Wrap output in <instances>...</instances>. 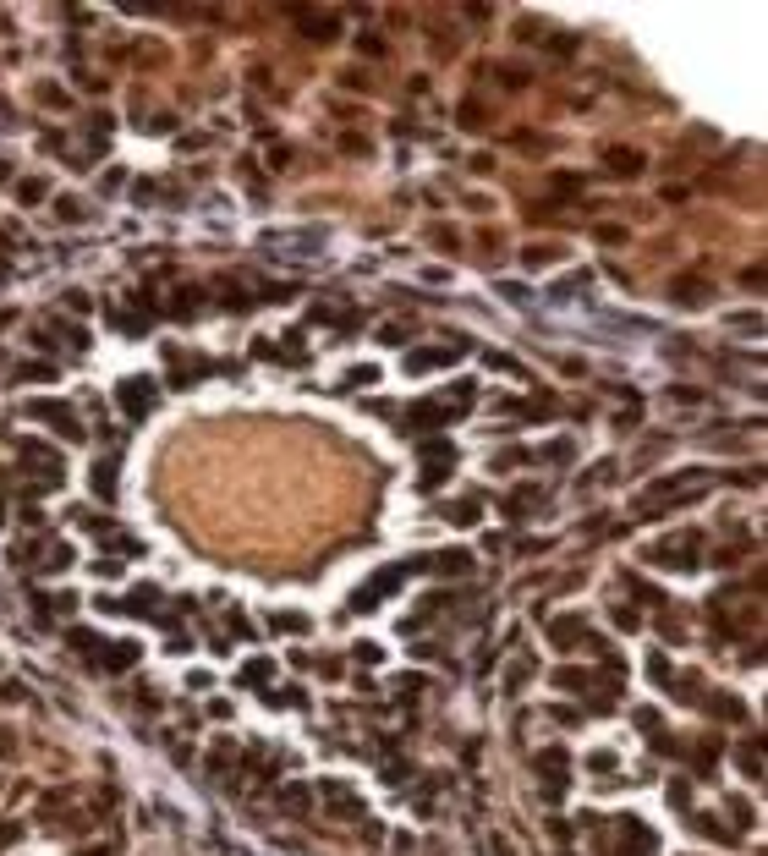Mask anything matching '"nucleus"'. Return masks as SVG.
Returning <instances> with one entry per match:
<instances>
[{
	"mask_svg": "<svg viewBox=\"0 0 768 856\" xmlns=\"http://www.w3.org/2000/svg\"><path fill=\"white\" fill-rule=\"evenodd\" d=\"M242 675H247V681H269V675H274V665H269V659H252V665L242 669Z\"/></svg>",
	"mask_w": 768,
	"mask_h": 856,
	"instance_id": "obj_18",
	"label": "nucleus"
},
{
	"mask_svg": "<svg viewBox=\"0 0 768 856\" xmlns=\"http://www.w3.org/2000/svg\"><path fill=\"white\" fill-rule=\"evenodd\" d=\"M555 192H560V198H577V192H581V176H555Z\"/></svg>",
	"mask_w": 768,
	"mask_h": 856,
	"instance_id": "obj_19",
	"label": "nucleus"
},
{
	"mask_svg": "<svg viewBox=\"0 0 768 856\" xmlns=\"http://www.w3.org/2000/svg\"><path fill=\"white\" fill-rule=\"evenodd\" d=\"M44 192H50V187H44L39 176H28V182H22V187H17V198H22V204H39Z\"/></svg>",
	"mask_w": 768,
	"mask_h": 856,
	"instance_id": "obj_14",
	"label": "nucleus"
},
{
	"mask_svg": "<svg viewBox=\"0 0 768 856\" xmlns=\"http://www.w3.org/2000/svg\"><path fill=\"white\" fill-rule=\"evenodd\" d=\"M609 170H615V176H637V170H642V154H637V148H609Z\"/></svg>",
	"mask_w": 768,
	"mask_h": 856,
	"instance_id": "obj_7",
	"label": "nucleus"
},
{
	"mask_svg": "<svg viewBox=\"0 0 768 856\" xmlns=\"http://www.w3.org/2000/svg\"><path fill=\"white\" fill-rule=\"evenodd\" d=\"M28 412H33L39 423H50V428H61L66 439H83V423H77V412H72L66 401H33Z\"/></svg>",
	"mask_w": 768,
	"mask_h": 856,
	"instance_id": "obj_1",
	"label": "nucleus"
},
{
	"mask_svg": "<svg viewBox=\"0 0 768 856\" xmlns=\"http://www.w3.org/2000/svg\"><path fill=\"white\" fill-rule=\"evenodd\" d=\"M450 516H456L461 527H472V522H478V505H456V511H450Z\"/></svg>",
	"mask_w": 768,
	"mask_h": 856,
	"instance_id": "obj_22",
	"label": "nucleus"
},
{
	"mask_svg": "<svg viewBox=\"0 0 768 856\" xmlns=\"http://www.w3.org/2000/svg\"><path fill=\"white\" fill-rule=\"evenodd\" d=\"M445 418H450V406H445V401H417L412 412H406V428L423 434V428H434V423H445Z\"/></svg>",
	"mask_w": 768,
	"mask_h": 856,
	"instance_id": "obj_6",
	"label": "nucleus"
},
{
	"mask_svg": "<svg viewBox=\"0 0 768 856\" xmlns=\"http://www.w3.org/2000/svg\"><path fill=\"white\" fill-rule=\"evenodd\" d=\"M669 291H675V302H686V308H691V302H703V280H691V274H686V280H675Z\"/></svg>",
	"mask_w": 768,
	"mask_h": 856,
	"instance_id": "obj_9",
	"label": "nucleus"
},
{
	"mask_svg": "<svg viewBox=\"0 0 768 856\" xmlns=\"http://www.w3.org/2000/svg\"><path fill=\"white\" fill-rule=\"evenodd\" d=\"M94 489H99V494H116V461H99V467H94Z\"/></svg>",
	"mask_w": 768,
	"mask_h": 856,
	"instance_id": "obj_12",
	"label": "nucleus"
},
{
	"mask_svg": "<svg viewBox=\"0 0 768 856\" xmlns=\"http://www.w3.org/2000/svg\"><path fill=\"white\" fill-rule=\"evenodd\" d=\"M17 379L22 384H39V379H55V368L50 362H17Z\"/></svg>",
	"mask_w": 768,
	"mask_h": 856,
	"instance_id": "obj_10",
	"label": "nucleus"
},
{
	"mask_svg": "<svg viewBox=\"0 0 768 856\" xmlns=\"http://www.w3.org/2000/svg\"><path fill=\"white\" fill-rule=\"evenodd\" d=\"M461 126H483V110L472 105V99H467V105H461Z\"/></svg>",
	"mask_w": 768,
	"mask_h": 856,
	"instance_id": "obj_21",
	"label": "nucleus"
},
{
	"mask_svg": "<svg viewBox=\"0 0 768 856\" xmlns=\"http://www.w3.org/2000/svg\"><path fill=\"white\" fill-rule=\"evenodd\" d=\"M55 214H61V220H83V204H77V198H55Z\"/></svg>",
	"mask_w": 768,
	"mask_h": 856,
	"instance_id": "obj_17",
	"label": "nucleus"
},
{
	"mask_svg": "<svg viewBox=\"0 0 768 856\" xmlns=\"http://www.w3.org/2000/svg\"><path fill=\"white\" fill-rule=\"evenodd\" d=\"M581 286H587V274H565V280H560V296H571V291H581Z\"/></svg>",
	"mask_w": 768,
	"mask_h": 856,
	"instance_id": "obj_23",
	"label": "nucleus"
},
{
	"mask_svg": "<svg viewBox=\"0 0 768 856\" xmlns=\"http://www.w3.org/2000/svg\"><path fill=\"white\" fill-rule=\"evenodd\" d=\"M291 17L302 22V33H308V39H318V44H330L335 28H340V17H335V11H291Z\"/></svg>",
	"mask_w": 768,
	"mask_h": 856,
	"instance_id": "obj_5",
	"label": "nucleus"
},
{
	"mask_svg": "<svg viewBox=\"0 0 768 856\" xmlns=\"http://www.w3.org/2000/svg\"><path fill=\"white\" fill-rule=\"evenodd\" d=\"M379 340H384V346H406V340H412V330H406V324H384V335H379Z\"/></svg>",
	"mask_w": 768,
	"mask_h": 856,
	"instance_id": "obj_15",
	"label": "nucleus"
},
{
	"mask_svg": "<svg viewBox=\"0 0 768 856\" xmlns=\"http://www.w3.org/2000/svg\"><path fill=\"white\" fill-rule=\"evenodd\" d=\"M406 571H412V565H384V571H379L374 582H368V587H362V593H357L352 604H357V609H374L379 599H384V593H390V587H401V582H406Z\"/></svg>",
	"mask_w": 768,
	"mask_h": 856,
	"instance_id": "obj_3",
	"label": "nucleus"
},
{
	"mask_svg": "<svg viewBox=\"0 0 768 856\" xmlns=\"http://www.w3.org/2000/svg\"><path fill=\"white\" fill-rule=\"evenodd\" d=\"M154 401H160L154 379H126V384H121V412H126V418H143V412H154Z\"/></svg>",
	"mask_w": 768,
	"mask_h": 856,
	"instance_id": "obj_2",
	"label": "nucleus"
},
{
	"mask_svg": "<svg viewBox=\"0 0 768 856\" xmlns=\"http://www.w3.org/2000/svg\"><path fill=\"white\" fill-rule=\"evenodd\" d=\"M543 456H549V461H571V445H565V439H555V445H543Z\"/></svg>",
	"mask_w": 768,
	"mask_h": 856,
	"instance_id": "obj_20",
	"label": "nucleus"
},
{
	"mask_svg": "<svg viewBox=\"0 0 768 856\" xmlns=\"http://www.w3.org/2000/svg\"><path fill=\"white\" fill-rule=\"evenodd\" d=\"M549 50H555V55H571V50H577V39H571V33H560V39H549Z\"/></svg>",
	"mask_w": 768,
	"mask_h": 856,
	"instance_id": "obj_24",
	"label": "nucleus"
},
{
	"mask_svg": "<svg viewBox=\"0 0 768 856\" xmlns=\"http://www.w3.org/2000/svg\"><path fill=\"white\" fill-rule=\"evenodd\" d=\"M555 258H560V248H549V242H543V248H527V269H543V264H555Z\"/></svg>",
	"mask_w": 768,
	"mask_h": 856,
	"instance_id": "obj_13",
	"label": "nucleus"
},
{
	"mask_svg": "<svg viewBox=\"0 0 768 856\" xmlns=\"http://www.w3.org/2000/svg\"><path fill=\"white\" fill-rule=\"evenodd\" d=\"M423 456L428 461H456V445H450V439H423Z\"/></svg>",
	"mask_w": 768,
	"mask_h": 856,
	"instance_id": "obj_11",
	"label": "nucleus"
},
{
	"mask_svg": "<svg viewBox=\"0 0 768 856\" xmlns=\"http://www.w3.org/2000/svg\"><path fill=\"white\" fill-rule=\"evenodd\" d=\"M461 352H467V340H456V346H434V352H412V357H406V374H428V368H445V362H456Z\"/></svg>",
	"mask_w": 768,
	"mask_h": 856,
	"instance_id": "obj_4",
	"label": "nucleus"
},
{
	"mask_svg": "<svg viewBox=\"0 0 768 856\" xmlns=\"http://www.w3.org/2000/svg\"><path fill=\"white\" fill-rule=\"evenodd\" d=\"M483 362H489V368H499V374H521V368H516V357H505V352H489Z\"/></svg>",
	"mask_w": 768,
	"mask_h": 856,
	"instance_id": "obj_16",
	"label": "nucleus"
},
{
	"mask_svg": "<svg viewBox=\"0 0 768 856\" xmlns=\"http://www.w3.org/2000/svg\"><path fill=\"white\" fill-rule=\"evenodd\" d=\"M138 659V643H116V647H104V669H126Z\"/></svg>",
	"mask_w": 768,
	"mask_h": 856,
	"instance_id": "obj_8",
	"label": "nucleus"
}]
</instances>
